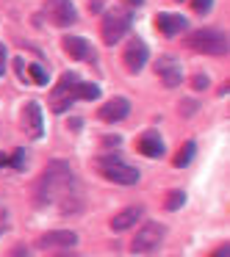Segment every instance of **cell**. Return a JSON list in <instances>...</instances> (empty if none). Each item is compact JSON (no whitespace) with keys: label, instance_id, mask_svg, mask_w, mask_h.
I'll return each mask as SVG.
<instances>
[{"label":"cell","instance_id":"3","mask_svg":"<svg viewBox=\"0 0 230 257\" xmlns=\"http://www.w3.org/2000/svg\"><path fill=\"white\" fill-rule=\"evenodd\" d=\"M78 75L75 72H67L61 75V80L56 83V89L50 91V111L53 113H64L72 108V102L78 100Z\"/></svg>","mask_w":230,"mask_h":257},{"label":"cell","instance_id":"17","mask_svg":"<svg viewBox=\"0 0 230 257\" xmlns=\"http://www.w3.org/2000/svg\"><path fill=\"white\" fill-rule=\"evenodd\" d=\"M194 152H197V147H194V141H186V144L183 147H180V150H178V155H175V166H189V163H191V158H194Z\"/></svg>","mask_w":230,"mask_h":257},{"label":"cell","instance_id":"6","mask_svg":"<svg viewBox=\"0 0 230 257\" xmlns=\"http://www.w3.org/2000/svg\"><path fill=\"white\" fill-rule=\"evenodd\" d=\"M130 28V12L128 9H114L103 17V42L106 45H117Z\"/></svg>","mask_w":230,"mask_h":257},{"label":"cell","instance_id":"20","mask_svg":"<svg viewBox=\"0 0 230 257\" xmlns=\"http://www.w3.org/2000/svg\"><path fill=\"white\" fill-rule=\"evenodd\" d=\"M183 202H186V194H183V191H169L164 207H167V210H178V207H183Z\"/></svg>","mask_w":230,"mask_h":257},{"label":"cell","instance_id":"13","mask_svg":"<svg viewBox=\"0 0 230 257\" xmlns=\"http://www.w3.org/2000/svg\"><path fill=\"white\" fill-rule=\"evenodd\" d=\"M136 150L141 152V155H147V158H161L164 155V141H161V136L158 133H144L139 141H136Z\"/></svg>","mask_w":230,"mask_h":257},{"label":"cell","instance_id":"21","mask_svg":"<svg viewBox=\"0 0 230 257\" xmlns=\"http://www.w3.org/2000/svg\"><path fill=\"white\" fill-rule=\"evenodd\" d=\"M28 72H31V78H34L39 86H45V83H47V72L39 67V64H31V67H28Z\"/></svg>","mask_w":230,"mask_h":257},{"label":"cell","instance_id":"9","mask_svg":"<svg viewBox=\"0 0 230 257\" xmlns=\"http://www.w3.org/2000/svg\"><path fill=\"white\" fill-rule=\"evenodd\" d=\"M147 58H150V53H147V45L141 39H133L122 53V61H125V67H128V72H139L147 64Z\"/></svg>","mask_w":230,"mask_h":257},{"label":"cell","instance_id":"23","mask_svg":"<svg viewBox=\"0 0 230 257\" xmlns=\"http://www.w3.org/2000/svg\"><path fill=\"white\" fill-rule=\"evenodd\" d=\"M194 89H208V78H205V75H194Z\"/></svg>","mask_w":230,"mask_h":257},{"label":"cell","instance_id":"2","mask_svg":"<svg viewBox=\"0 0 230 257\" xmlns=\"http://www.w3.org/2000/svg\"><path fill=\"white\" fill-rule=\"evenodd\" d=\"M97 169L106 180L111 183H119V185H133L139 183V169L128 166L125 161H119V155H103L97 158Z\"/></svg>","mask_w":230,"mask_h":257},{"label":"cell","instance_id":"19","mask_svg":"<svg viewBox=\"0 0 230 257\" xmlns=\"http://www.w3.org/2000/svg\"><path fill=\"white\" fill-rule=\"evenodd\" d=\"M97 97H100L97 83H78V100H97Z\"/></svg>","mask_w":230,"mask_h":257},{"label":"cell","instance_id":"5","mask_svg":"<svg viewBox=\"0 0 230 257\" xmlns=\"http://www.w3.org/2000/svg\"><path fill=\"white\" fill-rule=\"evenodd\" d=\"M164 235H167V229L158 221H144V227L136 232L133 243H130V251H136V254H152L164 243Z\"/></svg>","mask_w":230,"mask_h":257},{"label":"cell","instance_id":"28","mask_svg":"<svg viewBox=\"0 0 230 257\" xmlns=\"http://www.w3.org/2000/svg\"><path fill=\"white\" fill-rule=\"evenodd\" d=\"M14 257H31V254L25 249H17V251H14Z\"/></svg>","mask_w":230,"mask_h":257},{"label":"cell","instance_id":"14","mask_svg":"<svg viewBox=\"0 0 230 257\" xmlns=\"http://www.w3.org/2000/svg\"><path fill=\"white\" fill-rule=\"evenodd\" d=\"M144 216V207H128V210H122V213H117V216L111 218V229L114 232H122V229H128V227H133L139 218Z\"/></svg>","mask_w":230,"mask_h":257},{"label":"cell","instance_id":"18","mask_svg":"<svg viewBox=\"0 0 230 257\" xmlns=\"http://www.w3.org/2000/svg\"><path fill=\"white\" fill-rule=\"evenodd\" d=\"M0 166H14V169H23L25 166V150H14L12 155L0 152Z\"/></svg>","mask_w":230,"mask_h":257},{"label":"cell","instance_id":"7","mask_svg":"<svg viewBox=\"0 0 230 257\" xmlns=\"http://www.w3.org/2000/svg\"><path fill=\"white\" fill-rule=\"evenodd\" d=\"M45 14L50 17L53 25H58V28H67V25L75 23V6L72 0H45Z\"/></svg>","mask_w":230,"mask_h":257},{"label":"cell","instance_id":"1","mask_svg":"<svg viewBox=\"0 0 230 257\" xmlns=\"http://www.w3.org/2000/svg\"><path fill=\"white\" fill-rule=\"evenodd\" d=\"M47 202H61V210H78V191H75L72 172L64 161H53L45 166L39 183H36V205H47Z\"/></svg>","mask_w":230,"mask_h":257},{"label":"cell","instance_id":"12","mask_svg":"<svg viewBox=\"0 0 230 257\" xmlns=\"http://www.w3.org/2000/svg\"><path fill=\"white\" fill-rule=\"evenodd\" d=\"M23 124L25 130H28L31 139H42V108L39 102H28V105L23 108Z\"/></svg>","mask_w":230,"mask_h":257},{"label":"cell","instance_id":"10","mask_svg":"<svg viewBox=\"0 0 230 257\" xmlns=\"http://www.w3.org/2000/svg\"><path fill=\"white\" fill-rule=\"evenodd\" d=\"M78 243V235L72 229H53V232L42 235L39 238V249H64V246H75Z\"/></svg>","mask_w":230,"mask_h":257},{"label":"cell","instance_id":"8","mask_svg":"<svg viewBox=\"0 0 230 257\" xmlns=\"http://www.w3.org/2000/svg\"><path fill=\"white\" fill-rule=\"evenodd\" d=\"M156 72H158V78L164 80L167 89H178L180 80H183V69H180L178 58H172V56H161V58H158Z\"/></svg>","mask_w":230,"mask_h":257},{"label":"cell","instance_id":"11","mask_svg":"<svg viewBox=\"0 0 230 257\" xmlns=\"http://www.w3.org/2000/svg\"><path fill=\"white\" fill-rule=\"evenodd\" d=\"M128 113H130V102L125 100V97H114V100H108L106 105L100 108L103 122H122Z\"/></svg>","mask_w":230,"mask_h":257},{"label":"cell","instance_id":"16","mask_svg":"<svg viewBox=\"0 0 230 257\" xmlns=\"http://www.w3.org/2000/svg\"><path fill=\"white\" fill-rule=\"evenodd\" d=\"M64 45V53H67L69 58H92V47L86 39H81V36H67V39L61 42Z\"/></svg>","mask_w":230,"mask_h":257},{"label":"cell","instance_id":"25","mask_svg":"<svg viewBox=\"0 0 230 257\" xmlns=\"http://www.w3.org/2000/svg\"><path fill=\"white\" fill-rule=\"evenodd\" d=\"M6 72V47L0 45V75Z\"/></svg>","mask_w":230,"mask_h":257},{"label":"cell","instance_id":"22","mask_svg":"<svg viewBox=\"0 0 230 257\" xmlns=\"http://www.w3.org/2000/svg\"><path fill=\"white\" fill-rule=\"evenodd\" d=\"M213 6V0H191V9H194L197 14H208Z\"/></svg>","mask_w":230,"mask_h":257},{"label":"cell","instance_id":"4","mask_svg":"<svg viewBox=\"0 0 230 257\" xmlns=\"http://www.w3.org/2000/svg\"><path fill=\"white\" fill-rule=\"evenodd\" d=\"M186 45L197 53H208V56H222V53H227V39H224V34L222 31H213V28H202V31L189 34Z\"/></svg>","mask_w":230,"mask_h":257},{"label":"cell","instance_id":"27","mask_svg":"<svg viewBox=\"0 0 230 257\" xmlns=\"http://www.w3.org/2000/svg\"><path fill=\"white\" fill-rule=\"evenodd\" d=\"M100 9H103V0H92L89 3V12H100Z\"/></svg>","mask_w":230,"mask_h":257},{"label":"cell","instance_id":"29","mask_svg":"<svg viewBox=\"0 0 230 257\" xmlns=\"http://www.w3.org/2000/svg\"><path fill=\"white\" fill-rule=\"evenodd\" d=\"M130 6H141V3H144V0H128Z\"/></svg>","mask_w":230,"mask_h":257},{"label":"cell","instance_id":"26","mask_svg":"<svg viewBox=\"0 0 230 257\" xmlns=\"http://www.w3.org/2000/svg\"><path fill=\"white\" fill-rule=\"evenodd\" d=\"M6 227H9V216H6L3 210H0V235L6 232Z\"/></svg>","mask_w":230,"mask_h":257},{"label":"cell","instance_id":"15","mask_svg":"<svg viewBox=\"0 0 230 257\" xmlns=\"http://www.w3.org/2000/svg\"><path fill=\"white\" fill-rule=\"evenodd\" d=\"M156 25H158V31H161L164 36H175V34H180V31L186 28V20L180 17V14H158Z\"/></svg>","mask_w":230,"mask_h":257},{"label":"cell","instance_id":"30","mask_svg":"<svg viewBox=\"0 0 230 257\" xmlns=\"http://www.w3.org/2000/svg\"><path fill=\"white\" fill-rule=\"evenodd\" d=\"M178 3H183V0H178Z\"/></svg>","mask_w":230,"mask_h":257},{"label":"cell","instance_id":"24","mask_svg":"<svg viewBox=\"0 0 230 257\" xmlns=\"http://www.w3.org/2000/svg\"><path fill=\"white\" fill-rule=\"evenodd\" d=\"M227 254H230V246H227V243H222V246H219V249L213 251L211 257H227Z\"/></svg>","mask_w":230,"mask_h":257}]
</instances>
